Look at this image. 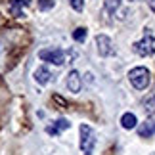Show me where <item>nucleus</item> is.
<instances>
[{"instance_id":"obj_12","label":"nucleus","mask_w":155,"mask_h":155,"mask_svg":"<svg viewBox=\"0 0 155 155\" xmlns=\"http://www.w3.org/2000/svg\"><path fill=\"white\" fill-rule=\"evenodd\" d=\"M136 123H138V119H136L134 113H124V115L121 117V124H123V128H127V130L134 128Z\"/></svg>"},{"instance_id":"obj_13","label":"nucleus","mask_w":155,"mask_h":155,"mask_svg":"<svg viewBox=\"0 0 155 155\" xmlns=\"http://www.w3.org/2000/svg\"><path fill=\"white\" fill-rule=\"evenodd\" d=\"M105 12H109V14H115V12L121 8V0H105Z\"/></svg>"},{"instance_id":"obj_3","label":"nucleus","mask_w":155,"mask_h":155,"mask_svg":"<svg viewBox=\"0 0 155 155\" xmlns=\"http://www.w3.org/2000/svg\"><path fill=\"white\" fill-rule=\"evenodd\" d=\"M134 52L142 58H147V56H153L155 54V38L150 33V29H146L144 38L138 40V42H134Z\"/></svg>"},{"instance_id":"obj_15","label":"nucleus","mask_w":155,"mask_h":155,"mask_svg":"<svg viewBox=\"0 0 155 155\" xmlns=\"http://www.w3.org/2000/svg\"><path fill=\"white\" fill-rule=\"evenodd\" d=\"M50 8H54V0H38V10L40 12H46Z\"/></svg>"},{"instance_id":"obj_17","label":"nucleus","mask_w":155,"mask_h":155,"mask_svg":"<svg viewBox=\"0 0 155 155\" xmlns=\"http://www.w3.org/2000/svg\"><path fill=\"white\" fill-rule=\"evenodd\" d=\"M150 8H151V12H155V0H150Z\"/></svg>"},{"instance_id":"obj_9","label":"nucleus","mask_w":155,"mask_h":155,"mask_svg":"<svg viewBox=\"0 0 155 155\" xmlns=\"http://www.w3.org/2000/svg\"><path fill=\"white\" fill-rule=\"evenodd\" d=\"M138 134H140V138H151L155 134V121H151V119L144 121L138 127Z\"/></svg>"},{"instance_id":"obj_5","label":"nucleus","mask_w":155,"mask_h":155,"mask_svg":"<svg viewBox=\"0 0 155 155\" xmlns=\"http://www.w3.org/2000/svg\"><path fill=\"white\" fill-rule=\"evenodd\" d=\"M96 46H98V54L102 58H109L115 54V48H113V42L107 35H98L96 37Z\"/></svg>"},{"instance_id":"obj_10","label":"nucleus","mask_w":155,"mask_h":155,"mask_svg":"<svg viewBox=\"0 0 155 155\" xmlns=\"http://www.w3.org/2000/svg\"><path fill=\"white\" fill-rule=\"evenodd\" d=\"M50 79H52V73L46 67H38L35 71V81H37L38 84H48Z\"/></svg>"},{"instance_id":"obj_14","label":"nucleus","mask_w":155,"mask_h":155,"mask_svg":"<svg viewBox=\"0 0 155 155\" xmlns=\"http://www.w3.org/2000/svg\"><path fill=\"white\" fill-rule=\"evenodd\" d=\"M73 38L77 40V42H84V40H86V29L84 27L75 29V31H73Z\"/></svg>"},{"instance_id":"obj_11","label":"nucleus","mask_w":155,"mask_h":155,"mask_svg":"<svg viewBox=\"0 0 155 155\" xmlns=\"http://www.w3.org/2000/svg\"><path fill=\"white\" fill-rule=\"evenodd\" d=\"M142 105H144V111H146V113L155 115V92L147 94V96L142 100Z\"/></svg>"},{"instance_id":"obj_16","label":"nucleus","mask_w":155,"mask_h":155,"mask_svg":"<svg viewBox=\"0 0 155 155\" xmlns=\"http://www.w3.org/2000/svg\"><path fill=\"white\" fill-rule=\"evenodd\" d=\"M71 8H73L75 12H82L84 10V0H69Z\"/></svg>"},{"instance_id":"obj_6","label":"nucleus","mask_w":155,"mask_h":155,"mask_svg":"<svg viewBox=\"0 0 155 155\" xmlns=\"http://www.w3.org/2000/svg\"><path fill=\"white\" fill-rule=\"evenodd\" d=\"M65 86H67V90L69 92H73V94H79L81 92V88H82V77L79 71H69L67 73V79H65Z\"/></svg>"},{"instance_id":"obj_8","label":"nucleus","mask_w":155,"mask_h":155,"mask_svg":"<svg viewBox=\"0 0 155 155\" xmlns=\"http://www.w3.org/2000/svg\"><path fill=\"white\" fill-rule=\"evenodd\" d=\"M29 4H31V0H12L10 6H8V12L14 17H21L23 15V10L29 8Z\"/></svg>"},{"instance_id":"obj_4","label":"nucleus","mask_w":155,"mask_h":155,"mask_svg":"<svg viewBox=\"0 0 155 155\" xmlns=\"http://www.w3.org/2000/svg\"><path fill=\"white\" fill-rule=\"evenodd\" d=\"M38 58L42 61H48L54 65H63L65 63V52L59 48H44L38 52Z\"/></svg>"},{"instance_id":"obj_1","label":"nucleus","mask_w":155,"mask_h":155,"mask_svg":"<svg viewBox=\"0 0 155 155\" xmlns=\"http://www.w3.org/2000/svg\"><path fill=\"white\" fill-rule=\"evenodd\" d=\"M79 132H81V151L84 155H92L94 147H96V130H94L90 124L82 123Z\"/></svg>"},{"instance_id":"obj_2","label":"nucleus","mask_w":155,"mask_h":155,"mask_svg":"<svg viewBox=\"0 0 155 155\" xmlns=\"http://www.w3.org/2000/svg\"><path fill=\"white\" fill-rule=\"evenodd\" d=\"M128 81L136 90H146L151 82V73H150V69H146V67H134V69H130V73H128Z\"/></svg>"},{"instance_id":"obj_7","label":"nucleus","mask_w":155,"mask_h":155,"mask_svg":"<svg viewBox=\"0 0 155 155\" xmlns=\"http://www.w3.org/2000/svg\"><path fill=\"white\" fill-rule=\"evenodd\" d=\"M69 127H71V123L67 119H58V121H54V124H48V127H46V132L50 136H58V134H61L63 130H67Z\"/></svg>"}]
</instances>
